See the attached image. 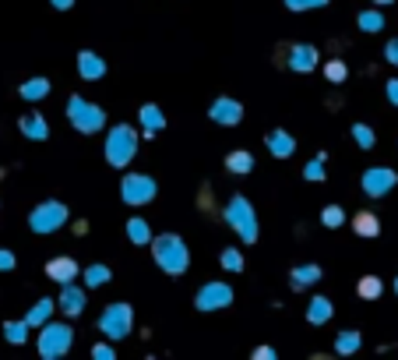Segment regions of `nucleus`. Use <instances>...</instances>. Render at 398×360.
Returning a JSON list of instances; mask_svg holds the SVG:
<instances>
[{
	"label": "nucleus",
	"instance_id": "f257e3e1",
	"mask_svg": "<svg viewBox=\"0 0 398 360\" xmlns=\"http://www.w3.org/2000/svg\"><path fill=\"white\" fill-rule=\"evenodd\" d=\"M152 258L166 276H184L187 265H191V251L177 233H162V237L152 240Z\"/></svg>",
	"mask_w": 398,
	"mask_h": 360
},
{
	"label": "nucleus",
	"instance_id": "f03ea898",
	"mask_svg": "<svg viewBox=\"0 0 398 360\" xmlns=\"http://www.w3.org/2000/svg\"><path fill=\"white\" fill-rule=\"evenodd\" d=\"M225 223H230L244 244H257V219H254V205L244 198V194H233L230 205H225Z\"/></svg>",
	"mask_w": 398,
	"mask_h": 360
},
{
	"label": "nucleus",
	"instance_id": "7ed1b4c3",
	"mask_svg": "<svg viewBox=\"0 0 398 360\" xmlns=\"http://www.w3.org/2000/svg\"><path fill=\"white\" fill-rule=\"evenodd\" d=\"M138 152V134L127 127V124H117L109 134H106V163L109 166H127Z\"/></svg>",
	"mask_w": 398,
	"mask_h": 360
},
{
	"label": "nucleus",
	"instance_id": "20e7f679",
	"mask_svg": "<svg viewBox=\"0 0 398 360\" xmlns=\"http://www.w3.org/2000/svg\"><path fill=\"white\" fill-rule=\"evenodd\" d=\"M67 120H71L74 131H81V134H95V131L106 127L102 107H95V102H85L81 95H71V102H67Z\"/></svg>",
	"mask_w": 398,
	"mask_h": 360
},
{
	"label": "nucleus",
	"instance_id": "39448f33",
	"mask_svg": "<svg viewBox=\"0 0 398 360\" xmlns=\"http://www.w3.org/2000/svg\"><path fill=\"white\" fill-rule=\"evenodd\" d=\"M74 343V332L71 325H61V322H46L42 325V336H39V357L42 360H56V357H64Z\"/></svg>",
	"mask_w": 398,
	"mask_h": 360
},
{
	"label": "nucleus",
	"instance_id": "423d86ee",
	"mask_svg": "<svg viewBox=\"0 0 398 360\" xmlns=\"http://www.w3.org/2000/svg\"><path fill=\"white\" fill-rule=\"evenodd\" d=\"M67 223V205L64 201H42V205H35L32 209V216H29V226H32V233H53V230H61Z\"/></svg>",
	"mask_w": 398,
	"mask_h": 360
},
{
	"label": "nucleus",
	"instance_id": "0eeeda50",
	"mask_svg": "<svg viewBox=\"0 0 398 360\" xmlns=\"http://www.w3.org/2000/svg\"><path fill=\"white\" fill-rule=\"evenodd\" d=\"M99 329L109 336V339H127L131 329H134V311L131 304H109L102 318H99Z\"/></svg>",
	"mask_w": 398,
	"mask_h": 360
},
{
	"label": "nucleus",
	"instance_id": "6e6552de",
	"mask_svg": "<svg viewBox=\"0 0 398 360\" xmlns=\"http://www.w3.org/2000/svg\"><path fill=\"white\" fill-rule=\"evenodd\" d=\"M155 194H159V184H155L148 173H127L124 184H120V198H124V205H131V209H138V205H148Z\"/></svg>",
	"mask_w": 398,
	"mask_h": 360
},
{
	"label": "nucleus",
	"instance_id": "1a4fd4ad",
	"mask_svg": "<svg viewBox=\"0 0 398 360\" xmlns=\"http://www.w3.org/2000/svg\"><path fill=\"white\" fill-rule=\"evenodd\" d=\"M208 117H212L215 124H222V127H237V124L244 120V107H240L237 99H230V95H218V99L212 102Z\"/></svg>",
	"mask_w": 398,
	"mask_h": 360
},
{
	"label": "nucleus",
	"instance_id": "9d476101",
	"mask_svg": "<svg viewBox=\"0 0 398 360\" xmlns=\"http://www.w3.org/2000/svg\"><path fill=\"white\" fill-rule=\"evenodd\" d=\"M225 304H233V290L225 286V283H208V286L194 297L198 311H215V307H225Z\"/></svg>",
	"mask_w": 398,
	"mask_h": 360
},
{
	"label": "nucleus",
	"instance_id": "9b49d317",
	"mask_svg": "<svg viewBox=\"0 0 398 360\" xmlns=\"http://www.w3.org/2000/svg\"><path fill=\"white\" fill-rule=\"evenodd\" d=\"M395 184H398V173H395V170H388V166H374V170H367V173H363V191H367L370 198L388 194Z\"/></svg>",
	"mask_w": 398,
	"mask_h": 360
},
{
	"label": "nucleus",
	"instance_id": "f8f14e48",
	"mask_svg": "<svg viewBox=\"0 0 398 360\" xmlns=\"http://www.w3.org/2000/svg\"><path fill=\"white\" fill-rule=\"evenodd\" d=\"M81 311H85V290L64 283V290H61V315L64 318H78Z\"/></svg>",
	"mask_w": 398,
	"mask_h": 360
},
{
	"label": "nucleus",
	"instance_id": "ddd939ff",
	"mask_svg": "<svg viewBox=\"0 0 398 360\" xmlns=\"http://www.w3.org/2000/svg\"><path fill=\"white\" fill-rule=\"evenodd\" d=\"M46 276L53 279V283H74V276H78V262L74 258H49L46 262Z\"/></svg>",
	"mask_w": 398,
	"mask_h": 360
},
{
	"label": "nucleus",
	"instance_id": "4468645a",
	"mask_svg": "<svg viewBox=\"0 0 398 360\" xmlns=\"http://www.w3.org/2000/svg\"><path fill=\"white\" fill-rule=\"evenodd\" d=\"M264 145H268V152H271L275 159H289L293 152H296V138L286 134V131H271V134L264 138Z\"/></svg>",
	"mask_w": 398,
	"mask_h": 360
},
{
	"label": "nucleus",
	"instance_id": "2eb2a0df",
	"mask_svg": "<svg viewBox=\"0 0 398 360\" xmlns=\"http://www.w3.org/2000/svg\"><path fill=\"white\" fill-rule=\"evenodd\" d=\"M314 64H317V49L314 46H293L289 49V68L293 71H314Z\"/></svg>",
	"mask_w": 398,
	"mask_h": 360
},
{
	"label": "nucleus",
	"instance_id": "dca6fc26",
	"mask_svg": "<svg viewBox=\"0 0 398 360\" xmlns=\"http://www.w3.org/2000/svg\"><path fill=\"white\" fill-rule=\"evenodd\" d=\"M225 170L237 173V177H247V173L254 170V156H250L247 148H237V152H230V156H225Z\"/></svg>",
	"mask_w": 398,
	"mask_h": 360
},
{
	"label": "nucleus",
	"instance_id": "f3484780",
	"mask_svg": "<svg viewBox=\"0 0 398 360\" xmlns=\"http://www.w3.org/2000/svg\"><path fill=\"white\" fill-rule=\"evenodd\" d=\"M353 233L374 240V237L381 233V219H377L374 212H356V216H353Z\"/></svg>",
	"mask_w": 398,
	"mask_h": 360
},
{
	"label": "nucleus",
	"instance_id": "a211bd4d",
	"mask_svg": "<svg viewBox=\"0 0 398 360\" xmlns=\"http://www.w3.org/2000/svg\"><path fill=\"white\" fill-rule=\"evenodd\" d=\"M78 71H81V78L95 81V78H102V75H106V64H102L95 54H88V49H81V54H78Z\"/></svg>",
	"mask_w": 398,
	"mask_h": 360
},
{
	"label": "nucleus",
	"instance_id": "6ab92c4d",
	"mask_svg": "<svg viewBox=\"0 0 398 360\" xmlns=\"http://www.w3.org/2000/svg\"><path fill=\"white\" fill-rule=\"evenodd\" d=\"M141 127H145V138H152V134H159L162 127H166V120H162V110L159 107H152V102H148V107H141Z\"/></svg>",
	"mask_w": 398,
	"mask_h": 360
},
{
	"label": "nucleus",
	"instance_id": "aec40b11",
	"mask_svg": "<svg viewBox=\"0 0 398 360\" xmlns=\"http://www.w3.org/2000/svg\"><path fill=\"white\" fill-rule=\"evenodd\" d=\"M18 127H22V134H25V138H35V141H46V138H49V127H46V120H42L39 114L22 117V120H18Z\"/></svg>",
	"mask_w": 398,
	"mask_h": 360
},
{
	"label": "nucleus",
	"instance_id": "412c9836",
	"mask_svg": "<svg viewBox=\"0 0 398 360\" xmlns=\"http://www.w3.org/2000/svg\"><path fill=\"white\" fill-rule=\"evenodd\" d=\"M317 279H321V265H296V269L289 272V283H293V290L314 286Z\"/></svg>",
	"mask_w": 398,
	"mask_h": 360
},
{
	"label": "nucleus",
	"instance_id": "4be33fe9",
	"mask_svg": "<svg viewBox=\"0 0 398 360\" xmlns=\"http://www.w3.org/2000/svg\"><path fill=\"white\" fill-rule=\"evenodd\" d=\"M331 318V300L328 297H314L310 304H307V322L310 325H324Z\"/></svg>",
	"mask_w": 398,
	"mask_h": 360
},
{
	"label": "nucleus",
	"instance_id": "5701e85b",
	"mask_svg": "<svg viewBox=\"0 0 398 360\" xmlns=\"http://www.w3.org/2000/svg\"><path fill=\"white\" fill-rule=\"evenodd\" d=\"M360 343H363V336H360L356 329H346V332H338V336H335V353L349 357V353L360 350Z\"/></svg>",
	"mask_w": 398,
	"mask_h": 360
},
{
	"label": "nucleus",
	"instance_id": "b1692460",
	"mask_svg": "<svg viewBox=\"0 0 398 360\" xmlns=\"http://www.w3.org/2000/svg\"><path fill=\"white\" fill-rule=\"evenodd\" d=\"M46 95H49V81L46 78H32V81L22 85V99H29V102H39Z\"/></svg>",
	"mask_w": 398,
	"mask_h": 360
},
{
	"label": "nucleus",
	"instance_id": "393cba45",
	"mask_svg": "<svg viewBox=\"0 0 398 360\" xmlns=\"http://www.w3.org/2000/svg\"><path fill=\"white\" fill-rule=\"evenodd\" d=\"M49 311H53V300H39L32 311L25 315V325L32 329V325H46V318H49Z\"/></svg>",
	"mask_w": 398,
	"mask_h": 360
},
{
	"label": "nucleus",
	"instance_id": "a878e982",
	"mask_svg": "<svg viewBox=\"0 0 398 360\" xmlns=\"http://www.w3.org/2000/svg\"><path fill=\"white\" fill-rule=\"evenodd\" d=\"M127 237H131V244H148V240H152V230H148L145 219L134 216V219L127 223Z\"/></svg>",
	"mask_w": 398,
	"mask_h": 360
},
{
	"label": "nucleus",
	"instance_id": "bb28decb",
	"mask_svg": "<svg viewBox=\"0 0 398 360\" xmlns=\"http://www.w3.org/2000/svg\"><path fill=\"white\" fill-rule=\"evenodd\" d=\"M381 290H384V283H381L377 276H363V279H360V286H356V293H360L363 300H377V297H381Z\"/></svg>",
	"mask_w": 398,
	"mask_h": 360
},
{
	"label": "nucleus",
	"instance_id": "cd10ccee",
	"mask_svg": "<svg viewBox=\"0 0 398 360\" xmlns=\"http://www.w3.org/2000/svg\"><path fill=\"white\" fill-rule=\"evenodd\" d=\"M321 223H324L328 230L342 226V223H346V212H342V205H324V212H321Z\"/></svg>",
	"mask_w": 398,
	"mask_h": 360
},
{
	"label": "nucleus",
	"instance_id": "c85d7f7f",
	"mask_svg": "<svg viewBox=\"0 0 398 360\" xmlns=\"http://www.w3.org/2000/svg\"><path fill=\"white\" fill-rule=\"evenodd\" d=\"M353 138H356V145H360V148H367V152L377 145V134H374L367 124H353Z\"/></svg>",
	"mask_w": 398,
	"mask_h": 360
},
{
	"label": "nucleus",
	"instance_id": "c756f323",
	"mask_svg": "<svg viewBox=\"0 0 398 360\" xmlns=\"http://www.w3.org/2000/svg\"><path fill=\"white\" fill-rule=\"evenodd\" d=\"M102 283H109V269H106V265H88V272H85V286L95 290V286H102Z\"/></svg>",
	"mask_w": 398,
	"mask_h": 360
},
{
	"label": "nucleus",
	"instance_id": "7c9ffc66",
	"mask_svg": "<svg viewBox=\"0 0 398 360\" xmlns=\"http://www.w3.org/2000/svg\"><path fill=\"white\" fill-rule=\"evenodd\" d=\"M4 336H8L15 346H22V343H25V336H29V325H25V318H22V322H4Z\"/></svg>",
	"mask_w": 398,
	"mask_h": 360
},
{
	"label": "nucleus",
	"instance_id": "2f4dec72",
	"mask_svg": "<svg viewBox=\"0 0 398 360\" xmlns=\"http://www.w3.org/2000/svg\"><path fill=\"white\" fill-rule=\"evenodd\" d=\"M222 269H230V272H244V254L233 251V247H225L222 251Z\"/></svg>",
	"mask_w": 398,
	"mask_h": 360
},
{
	"label": "nucleus",
	"instance_id": "473e14b6",
	"mask_svg": "<svg viewBox=\"0 0 398 360\" xmlns=\"http://www.w3.org/2000/svg\"><path fill=\"white\" fill-rule=\"evenodd\" d=\"M324 78H328V81H346V78H349V68H346L342 61H328Z\"/></svg>",
	"mask_w": 398,
	"mask_h": 360
},
{
	"label": "nucleus",
	"instance_id": "72a5a7b5",
	"mask_svg": "<svg viewBox=\"0 0 398 360\" xmlns=\"http://www.w3.org/2000/svg\"><path fill=\"white\" fill-rule=\"evenodd\" d=\"M303 177H307V180H324V152L303 166Z\"/></svg>",
	"mask_w": 398,
	"mask_h": 360
},
{
	"label": "nucleus",
	"instance_id": "f704fd0d",
	"mask_svg": "<svg viewBox=\"0 0 398 360\" xmlns=\"http://www.w3.org/2000/svg\"><path fill=\"white\" fill-rule=\"evenodd\" d=\"M384 25V18L377 15V11H367V15H360V29H367V32H377Z\"/></svg>",
	"mask_w": 398,
	"mask_h": 360
},
{
	"label": "nucleus",
	"instance_id": "c9c22d12",
	"mask_svg": "<svg viewBox=\"0 0 398 360\" xmlns=\"http://www.w3.org/2000/svg\"><path fill=\"white\" fill-rule=\"evenodd\" d=\"M92 357H95V360H113V357H117V350L106 346V343H99V346H92Z\"/></svg>",
	"mask_w": 398,
	"mask_h": 360
},
{
	"label": "nucleus",
	"instance_id": "e433bc0d",
	"mask_svg": "<svg viewBox=\"0 0 398 360\" xmlns=\"http://www.w3.org/2000/svg\"><path fill=\"white\" fill-rule=\"evenodd\" d=\"M11 269H15V254L0 247V272H11Z\"/></svg>",
	"mask_w": 398,
	"mask_h": 360
},
{
	"label": "nucleus",
	"instance_id": "4c0bfd02",
	"mask_svg": "<svg viewBox=\"0 0 398 360\" xmlns=\"http://www.w3.org/2000/svg\"><path fill=\"white\" fill-rule=\"evenodd\" d=\"M286 4H289L293 11H307V8H314V4L321 8V4H324V0H286Z\"/></svg>",
	"mask_w": 398,
	"mask_h": 360
},
{
	"label": "nucleus",
	"instance_id": "58836bf2",
	"mask_svg": "<svg viewBox=\"0 0 398 360\" xmlns=\"http://www.w3.org/2000/svg\"><path fill=\"white\" fill-rule=\"evenodd\" d=\"M384 54H388V61L398 68V39H391V42H388V49H384Z\"/></svg>",
	"mask_w": 398,
	"mask_h": 360
},
{
	"label": "nucleus",
	"instance_id": "ea45409f",
	"mask_svg": "<svg viewBox=\"0 0 398 360\" xmlns=\"http://www.w3.org/2000/svg\"><path fill=\"white\" fill-rule=\"evenodd\" d=\"M388 99L398 107V78H391V81H388Z\"/></svg>",
	"mask_w": 398,
	"mask_h": 360
},
{
	"label": "nucleus",
	"instance_id": "a19ab883",
	"mask_svg": "<svg viewBox=\"0 0 398 360\" xmlns=\"http://www.w3.org/2000/svg\"><path fill=\"white\" fill-rule=\"evenodd\" d=\"M254 357H261V360H271V357H275V350H271V346H257V350H254Z\"/></svg>",
	"mask_w": 398,
	"mask_h": 360
},
{
	"label": "nucleus",
	"instance_id": "79ce46f5",
	"mask_svg": "<svg viewBox=\"0 0 398 360\" xmlns=\"http://www.w3.org/2000/svg\"><path fill=\"white\" fill-rule=\"evenodd\" d=\"M53 4H56V8H67V4H71V0H53Z\"/></svg>",
	"mask_w": 398,
	"mask_h": 360
},
{
	"label": "nucleus",
	"instance_id": "37998d69",
	"mask_svg": "<svg viewBox=\"0 0 398 360\" xmlns=\"http://www.w3.org/2000/svg\"><path fill=\"white\" fill-rule=\"evenodd\" d=\"M377 4H388V0H377Z\"/></svg>",
	"mask_w": 398,
	"mask_h": 360
},
{
	"label": "nucleus",
	"instance_id": "c03bdc74",
	"mask_svg": "<svg viewBox=\"0 0 398 360\" xmlns=\"http://www.w3.org/2000/svg\"><path fill=\"white\" fill-rule=\"evenodd\" d=\"M395 290H398V279H395Z\"/></svg>",
	"mask_w": 398,
	"mask_h": 360
}]
</instances>
